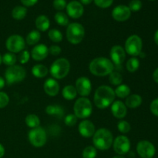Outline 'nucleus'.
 <instances>
[{
	"label": "nucleus",
	"mask_w": 158,
	"mask_h": 158,
	"mask_svg": "<svg viewBox=\"0 0 158 158\" xmlns=\"http://www.w3.org/2000/svg\"><path fill=\"white\" fill-rule=\"evenodd\" d=\"M150 110L154 116L158 117V98L151 102V105H150Z\"/></svg>",
	"instance_id": "nucleus-43"
},
{
	"label": "nucleus",
	"mask_w": 158,
	"mask_h": 158,
	"mask_svg": "<svg viewBox=\"0 0 158 158\" xmlns=\"http://www.w3.org/2000/svg\"><path fill=\"white\" fill-rule=\"evenodd\" d=\"M43 88L45 93L50 97L56 96L60 92V85L58 82L52 78H49L45 81Z\"/></svg>",
	"instance_id": "nucleus-20"
},
{
	"label": "nucleus",
	"mask_w": 158,
	"mask_h": 158,
	"mask_svg": "<svg viewBox=\"0 0 158 158\" xmlns=\"http://www.w3.org/2000/svg\"><path fill=\"white\" fill-rule=\"evenodd\" d=\"M25 6H32L36 4L38 0H20Z\"/></svg>",
	"instance_id": "nucleus-45"
},
{
	"label": "nucleus",
	"mask_w": 158,
	"mask_h": 158,
	"mask_svg": "<svg viewBox=\"0 0 158 158\" xmlns=\"http://www.w3.org/2000/svg\"><path fill=\"white\" fill-rule=\"evenodd\" d=\"M114 93H115V95L119 98H127L131 94V88L126 84H120L117 86V87L114 90Z\"/></svg>",
	"instance_id": "nucleus-26"
},
{
	"label": "nucleus",
	"mask_w": 158,
	"mask_h": 158,
	"mask_svg": "<svg viewBox=\"0 0 158 158\" xmlns=\"http://www.w3.org/2000/svg\"><path fill=\"white\" fill-rule=\"evenodd\" d=\"M153 79L156 83H158V68L154 70V73H153Z\"/></svg>",
	"instance_id": "nucleus-46"
},
{
	"label": "nucleus",
	"mask_w": 158,
	"mask_h": 158,
	"mask_svg": "<svg viewBox=\"0 0 158 158\" xmlns=\"http://www.w3.org/2000/svg\"><path fill=\"white\" fill-rule=\"evenodd\" d=\"M5 154V148L0 143V158H2Z\"/></svg>",
	"instance_id": "nucleus-47"
},
{
	"label": "nucleus",
	"mask_w": 158,
	"mask_h": 158,
	"mask_svg": "<svg viewBox=\"0 0 158 158\" xmlns=\"http://www.w3.org/2000/svg\"><path fill=\"white\" fill-rule=\"evenodd\" d=\"M9 97L6 93L0 92V109L4 108L9 104Z\"/></svg>",
	"instance_id": "nucleus-41"
},
{
	"label": "nucleus",
	"mask_w": 158,
	"mask_h": 158,
	"mask_svg": "<svg viewBox=\"0 0 158 158\" xmlns=\"http://www.w3.org/2000/svg\"><path fill=\"white\" fill-rule=\"evenodd\" d=\"M85 35V29L81 24L73 23L68 25L66 29V38L68 41L73 45H77L83 41Z\"/></svg>",
	"instance_id": "nucleus-6"
},
{
	"label": "nucleus",
	"mask_w": 158,
	"mask_h": 158,
	"mask_svg": "<svg viewBox=\"0 0 158 158\" xmlns=\"http://www.w3.org/2000/svg\"><path fill=\"white\" fill-rule=\"evenodd\" d=\"M139 66H140V61L136 57H132L127 63V69L130 73L136 72L139 69Z\"/></svg>",
	"instance_id": "nucleus-32"
},
{
	"label": "nucleus",
	"mask_w": 158,
	"mask_h": 158,
	"mask_svg": "<svg viewBox=\"0 0 158 158\" xmlns=\"http://www.w3.org/2000/svg\"><path fill=\"white\" fill-rule=\"evenodd\" d=\"M49 54V49L44 44L36 45L31 52L32 59L35 61H41L46 59Z\"/></svg>",
	"instance_id": "nucleus-19"
},
{
	"label": "nucleus",
	"mask_w": 158,
	"mask_h": 158,
	"mask_svg": "<svg viewBox=\"0 0 158 158\" xmlns=\"http://www.w3.org/2000/svg\"><path fill=\"white\" fill-rule=\"evenodd\" d=\"M122 81H123V77L118 72L113 71L109 75V82L112 85L119 86V85L121 84Z\"/></svg>",
	"instance_id": "nucleus-34"
},
{
	"label": "nucleus",
	"mask_w": 158,
	"mask_h": 158,
	"mask_svg": "<svg viewBox=\"0 0 158 158\" xmlns=\"http://www.w3.org/2000/svg\"><path fill=\"white\" fill-rule=\"evenodd\" d=\"M62 94H63V98L66 100H73L77 97V91L75 86H72V85H68L63 88Z\"/></svg>",
	"instance_id": "nucleus-24"
},
{
	"label": "nucleus",
	"mask_w": 158,
	"mask_h": 158,
	"mask_svg": "<svg viewBox=\"0 0 158 158\" xmlns=\"http://www.w3.org/2000/svg\"><path fill=\"white\" fill-rule=\"evenodd\" d=\"M113 158H125V157H123V155H117V156H115V157H114Z\"/></svg>",
	"instance_id": "nucleus-51"
},
{
	"label": "nucleus",
	"mask_w": 158,
	"mask_h": 158,
	"mask_svg": "<svg viewBox=\"0 0 158 158\" xmlns=\"http://www.w3.org/2000/svg\"><path fill=\"white\" fill-rule=\"evenodd\" d=\"M142 103V97L138 94H132L129 95L126 98L125 105L127 107L137 108L140 106Z\"/></svg>",
	"instance_id": "nucleus-21"
},
{
	"label": "nucleus",
	"mask_w": 158,
	"mask_h": 158,
	"mask_svg": "<svg viewBox=\"0 0 158 158\" xmlns=\"http://www.w3.org/2000/svg\"><path fill=\"white\" fill-rule=\"evenodd\" d=\"M114 0H94L96 6L102 9H106L110 7L113 4Z\"/></svg>",
	"instance_id": "nucleus-40"
},
{
	"label": "nucleus",
	"mask_w": 158,
	"mask_h": 158,
	"mask_svg": "<svg viewBox=\"0 0 158 158\" xmlns=\"http://www.w3.org/2000/svg\"><path fill=\"white\" fill-rule=\"evenodd\" d=\"M53 7L56 10L61 11L63 10L66 7V0H54Z\"/></svg>",
	"instance_id": "nucleus-42"
},
{
	"label": "nucleus",
	"mask_w": 158,
	"mask_h": 158,
	"mask_svg": "<svg viewBox=\"0 0 158 158\" xmlns=\"http://www.w3.org/2000/svg\"><path fill=\"white\" fill-rule=\"evenodd\" d=\"M27 14V9L26 7L21 6H15L12 11V18L16 20H22L26 17Z\"/></svg>",
	"instance_id": "nucleus-27"
},
{
	"label": "nucleus",
	"mask_w": 158,
	"mask_h": 158,
	"mask_svg": "<svg viewBox=\"0 0 158 158\" xmlns=\"http://www.w3.org/2000/svg\"><path fill=\"white\" fill-rule=\"evenodd\" d=\"M25 40L23 36L20 35H12L7 39L6 43V46L9 52L12 53H16V52H20L24 50Z\"/></svg>",
	"instance_id": "nucleus-10"
},
{
	"label": "nucleus",
	"mask_w": 158,
	"mask_h": 158,
	"mask_svg": "<svg viewBox=\"0 0 158 158\" xmlns=\"http://www.w3.org/2000/svg\"><path fill=\"white\" fill-rule=\"evenodd\" d=\"M2 61L4 64H6V66H14L15 64L17 61V57L15 55V53H12V52H7V53H5L4 55L2 57Z\"/></svg>",
	"instance_id": "nucleus-30"
},
{
	"label": "nucleus",
	"mask_w": 158,
	"mask_h": 158,
	"mask_svg": "<svg viewBox=\"0 0 158 158\" xmlns=\"http://www.w3.org/2000/svg\"><path fill=\"white\" fill-rule=\"evenodd\" d=\"M128 7L131 12H137L142 8V2L140 0H132Z\"/></svg>",
	"instance_id": "nucleus-37"
},
{
	"label": "nucleus",
	"mask_w": 158,
	"mask_h": 158,
	"mask_svg": "<svg viewBox=\"0 0 158 158\" xmlns=\"http://www.w3.org/2000/svg\"><path fill=\"white\" fill-rule=\"evenodd\" d=\"M46 113L50 116H55L59 118H62L64 115V110L59 105H49L46 106Z\"/></svg>",
	"instance_id": "nucleus-23"
},
{
	"label": "nucleus",
	"mask_w": 158,
	"mask_h": 158,
	"mask_svg": "<svg viewBox=\"0 0 158 158\" xmlns=\"http://www.w3.org/2000/svg\"><path fill=\"white\" fill-rule=\"evenodd\" d=\"M75 87L77 94H79L83 97H85L90 94L91 90H92V83L87 77H82L77 79Z\"/></svg>",
	"instance_id": "nucleus-13"
},
{
	"label": "nucleus",
	"mask_w": 158,
	"mask_h": 158,
	"mask_svg": "<svg viewBox=\"0 0 158 158\" xmlns=\"http://www.w3.org/2000/svg\"><path fill=\"white\" fill-rule=\"evenodd\" d=\"M137 152L141 158H153L155 155L156 148L148 140H140L137 145Z\"/></svg>",
	"instance_id": "nucleus-12"
},
{
	"label": "nucleus",
	"mask_w": 158,
	"mask_h": 158,
	"mask_svg": "<svg viewBox=\"0 0 158 158\" xmlns=\"http://www.w3.org/2000/svg\"><path fill=\"white\" fill-rule=\"evenodd\" d=\"M154 42H155L156 44L158 46V29L157 31H156L155 34H154Z\"/></svg>",
	"instance_id": "nucleus-49"
},
{
	"label": "nucleus",
	"mask_w": 158,
	"mask_h": 158,
	"mask_svg": "<svg viewBox=\"0 0 158 158\" xmlns=\"http://www.w3.org/2000/svg\"><path fill=\"white\" fill-rule=\"evenodd\" d=\"M142 47V40L137 35H132L129 36L125 43V52L134 57L137 56L141 53Z\"/></svg>",
	"instance_id": "nucleus-9"
},
{
	"label": "nucleus",
	"mask_w": 158,
	"mask_h": 158,
	"mask_svg": "<svg viewBox=\"0 0 158 158\" xmlns=\"http://www.w3.org/2000/svg\"><path fill=\"white\" fill-rule=\"evenodd\" d=\"M66 12L71 18L78 19L83 15L84 9L80 2L77 1H72L66 5Z\"/></svg>",
	"instance_id": "nucleus-16"
},
{
	"label": "nucleus",
	"mask_w": 158,
	"mask_h": 158,
	"mask_svg": "<svg viewBox=\"0 0 158 158\" xmlns=\"http://www.w3.org/2000/svg\"><path fill=\"white\" fill-rule=\"evenodd\" d=\"M111 112L117 119H123L127 114V107L122 101L117 100L111 104Z\"/></svg>",
	"instance_id": "nucleus-18"
},
{
	"label": "nucleus",
	"mask_w": 158,
	"mask_h": 158,
	"mask_svg": "<svg viewBox=\"0 0 158 158\" xmlns=\"http://www.w3.org/2000/svg\"><path fill=\"white\" fill-rule=\"evenodd\" d=\"M40 38H41L40 32L37 30H32L26 36V43L30 46L35 45L37 43H39Z\"/></svg>",
	"instance_id": "nucleus-28"
},
{
	"label": "nucleus",
	"mask_w": 158,
	"mask_h": 158,
	"mask_svg": "<svg viewBox=\"0 0 158 158\" xmlns=\"http://www.w3.org/2000/svg\"><path fill=\"white\" fill-rule=\"evenodd\" d=\"M97 155V151L94 147L88 146L83 151V158H96Z\"/></svg>",
	"instance_id": "nucleus-35"
},
{
	"label": "nucleus",
	"mask_w": 158,
	"mask_h": 158,
	"mask_svg": "<svg viewBox=\"0 0 158 158\" xmlns=\"http://www.w3.org/2000/svg\"><path fill=\"white\" fill-rule=\"evenodd\" d=\"M131 11L129 7L124 5H120L114 8L112 11V16L114 19L118 22H124L131 17Z\"/></svg>",
	"instance_id": "nucleus-15"
},
{
	"label": "nucleus",
	"mask_w": 158,
	"mask_h": 158,
	"mask_svg": "<svg viewBox=\"0 0 158 158\" xmlns=\"http://www.w3.org/2000/svg\"><path fill=\"white\" fill-rule=\"evenodd\" d=\"M62 49L59 46L56 45H53V46H51L49 48V53H50L52 56H58L61 53Z\"/></svg>",
	"instance_id": "nucleus-44"
},
{
	"label": "nucleus",
	"mask_w": 158,
	"mask_h": 158,
	"mask_svg": "<svg viewBox=\"0 0 158 158\" xmlns=\"http://www.w3.org/2000/svg\"><path fill=\"white\" fill-rule=\"evenodd\" d=\"M117 128H118L119 131L122 134H127L129 132L131 129V124L128 123L126 120H121L117 124Z\"/></svg>",
	"instance_id": "nucleus-36"
},
{
	"label": "nucleus",
	"mask_w": 158,
	"mask_h": 158,
	"mask_svg": "<svg viewBox=\"0 0 158 158\" xmlns=\"http://www.w3.org/2000/svg\"><path fill=\"white\" fill-rule=\"evenodd\" d=\"M111 61L114 63V65L119 66L123 63L126 58V52L125 49L120 46H114L111 48L110 52Z\"/></svg>",
	"instance_id": "nucleus-14"
},
{
	"label": "nucleus",
	"mask_w": 158,
	"mask_h": 158,
	"mask_svg": "<svg viewBox=\"0 0 158 158\" xmlns=\"http://www.w3.org/2000/svg\"><path fill=\"white\" fill-rule=\"evenodd\" d=\"M28 138L31 144L35 148H41L47 141V134L46 131L41 127L32 128L28 134Z\"/></svg>",
	"instance_id": "nucleus-8"
},
{
	"label": "nucleus",
	"mask_w": 158,
	"mask_h": 158,
	"mask_svg": "<svg viewBox=\"0 0 158 158\" xmlns=\"http://www.w3.org/2000/svg\"><path fill=\"white\" fill-rule=\"evenodd\" d=\"M5 83H6V82H5L4 79H3L2 77H0V89H2L3 87H4Z\"/></svg>",
	"instance_id": "nucleus-48"
},
{
	"label": "nucleus",
	"mask_w": 158,
	"mask_h": 158,
	"mask_svg": "<svg viewBox=\"0 0 158 158\" xmlns=\"http://www.w3.org/2000/svg\"><path fill=\"white\" fill-rule=\"evenodd\" d=\"M49 26H50V22L46 15H39L35 19V26L38 30L46 32L49 28Z\"/></svg>",
	"instance_id": "nucleus-22"
},
{
	"label": "nucleus",
	"mask_w": 158,
	"mask_h": 158,
	"mask_svg": "<svg viewBox=\"0 0 158 158\" xmlns=\"http://www.w3.org/2000/svg\"><path fill=\"white\" fill-rule=\"evenodd\" d=\"M91 73L97 77L108 76L114 71V65L106 57H97L91 61L89 66Z\"/></svg>",
	"instance_id": "nucleus-2"
},
{
	"label": "nucleus",
	"mask_w": 158,
	"mask_h": 158,
	"mask_svg": "<svg viewBox=\"0 0 158 158\" xmlns=\"http://www.w3.org/2000/svg\"><path fill=\"white\" fill-rule=\"evenodd\" d=\"M70 69V63L65 58H60L52 63L50 73L55 79L61 80L68 75Z\"/></svg>",
	"instance_id": "nucleus-4"
},
{
	"label": "nucleus",
	"mask_w": 158,
	"mask_h": 158,
	"mask_svg": "<svg viewBox=\"0 0 158 158\" xmlns=\"http://www.w3.org/2000/svg\"><path fill=\"white\" fill-rule=\"evenodd\" d=\"M114 137L110 131L106 128L97 130L93 136L94 148L100 151H106L113 145Z\"/></svg>",
	"instance_id": "nucleus-3"
},
{
	"label": "nucleus",
	"mask_w": 158,
	"mask_h": 158,
	"mask_svg": "<svg viewBox=\"0 0 158 158\" xmlns=\"http://www.w3.org/2000/svg\"><path fill=\"white\" fill-rule=\"evenodd\" d=\"M2 56H1V55H0V64L2 63Z\"/></svg>",
	"instance_id": "nucleus-52"
},
{
	"label": "nucleus",
	"mask_w": 158,
	"mask_h": 158,
	"mask_svg": "<svg viewBox=\"0 0 158 158\" xmlns=\"http://www.w3.org/2000/svg\"><path fill=\"white\" fill-rule=\"evenodd\" d=\"M115 97V93L112 88L106 85L100 86L94 94V103L99 109H105L114 103Z\"/></svg>",
	"instance_id": "nucleus-1"
},
{
	"label": "nucleus",
	"mask_w": 158,
	"mask_h": 158,
	"mask_svg": "<svg viewBox=\"0 0 158 158\" xmlns=\"http://www.w3.org/2000/svg\"><path fill=\"white\" fill-rule=\"evenodd\" d=\"M78 130L80 135L83 137H86V138L93 137L96 132L94 124L88 120H85L80 122V124H79Z\"/></svg>",
	"instance_id": "nucleus-17"
},
{
	"label": "nucleus",
	"mask_w": 158,
	"mask_h": 158,
	"mask_svg": "<svg viewBox=\"0 0 158 158\" xmlns=\"http://www.w3.org/2000/svg\"><path fill=\"white\" fill-rule=\"evenodd\" d=\"M26 72L24 68L21 66L14 65L7 68L5 73V78L8 84L12 85L23 81L26 77Z\"/></svg>",
	"instance_id": "nucleus-7"
},
{
	"label": "nucleus",
	"mask_w": 158,
	"mask_h": 158,
	"mask_svg": "<svg viewBox=\"0 0 158 158\" xmlns=\"http://www.w3.org/2000/svg\"><path fill=\"white\" fill-rule=\"evenodd\" d=\"M113 148L118 155H124L130 151L131 141L126 136H118L113 142Z\"/></svg>",
	"instance_id": "nucleus-11"
},
{
	"label": "nucleus",
	"mask_w": 158,
	"mask_h": 158,
	"mask_svg": "<svg viewBox=\"0 0 158 158\" xmlns=\"http://www.w3.org/2000/svg\"><path fill=\"white\" fill-rule=\"evenodd\" d=\"M48 36L53 43H60L63 40V34L56 29H50L48 32Z\"/></svg>",
	"instance_id": "nucleus-31"
},
{
	"label": "nucleus",
	"mask_w": 158,
	"mask_h": 158,
	"mask_svg": "<svg viewBox=\"0 0 158 158\" xmlns=\"http://www.w3.org/2000/svg\"><path fill=\"white\" fill-rule=\"evenodd\" d=\"M74 114L77 118L85 119L89 117L92 114L93 106L90 100L86 97L77 99L73 106Z\"/></svg>",
	"instance_id": "nucleus-5"
},
{
	"label": "nucleus",
	"mask_w": 158,
	"mask_h": 158,
	"mask_svg": "<svg viewBox=\"0 0 158 158\" xmlns=\"http://www.w3.org/2000/svg\"><path fill=\"white\" fill-rule=\"evenodd\" d=\"M26 123L29 127L35 128L40 127V120L39 117L35 114H29L26 117Z\"/></svg>",
	"instance_id": "nucleus-29"
},
{
	"label": "nucleus",
	"mask_w": 158,
	"mask_h": 158,
	"mask_svg": "<svg viewBox=\"0 0 158 158\" xmlns=\"http://www.w3.org/2000/svg\"><path fill=\"white\" fill-rule=\"evenodd\" d=\"M92 1L93 0H80V2H81L84 5L90 4V3L92 2Z\"/></svg>",
	"instance_id": "nucleus-50"
},
{
	"label": "nucleus",
	"mask_w": 158,
	"mask_h": 158,
	"mask_svg": "<svg viewBox=\"0 0 158 158\" xmlns=\"http://www.w3.org/2000/svg\"><path fill=\"white\" fill-rule=\"evenodd\" d=\"M32 73L37 78H43L48 74V69L43 64H37L32 67Z\"/></svg>",
	"instance_id": "nucleus-25"
},
{
	"label": "nucleus",
	"mask_w": 158,
	"mask_h": 158,
	"mask_svg": "<svg viewBox=\"0 0 158 158\" xmlns=\"http://www.w3.org/2000/svg\"><path fill=\"white\" fill-rule=\"evenodd\" d=\"M151 1H154V0H151Z\"/></svg>",
	"instance_id": "nucleus-53"
},
{
	"label": "nucleus",
	"mask_w": 158,
	"mask_h": 158,
	"mask_svg": "<svg viewBox=\"0 0 158 158\" xmlns=\"http://www.w3.org/2000/svg\"><path fill=\"white\" fill-rule=\"evenodd\" d=\"M54 19H55V21L56 22L57 24L60 25V26H66L69 23V19H68L66 14H65L64 12H58L57 13H56Z\"/></svg>",
	"instance_id": "nucleus-33"
},
{
	"label": "nucleus",
	"mask_w": 158,
	"mask_h": 158,
	"mask_svg": "<svg viewBox=\"0 0 158 158\" xmlns=\"http://www.w3.org/2000/svg\"><path fill=\"white\" fill-rule=\"evenodd\" d=\"M30 58V54L27 50H23L20 52L19 56V61L21 64H26L28 63Z\"/></svg>",
	"instance_id": "nucleus-39"
},
{
	"label": "nucleus",
	"mask_w": 158,
	"mask_h": 158,
	"mask_svg": "<svg viewBox=\"0 0 158 158\" xmlns=\"http://www.w3.org/2000/svg\"><path fill=\"white\" fill-rule=\"evenodd\" d=\"M77 117H76L75 114H68L64 119V121H65V124L67 125L69 127H72L74 126V125L77 123Z\"/></svg>",
	"instance_id": "nucleus-38"
}]
</instances>
